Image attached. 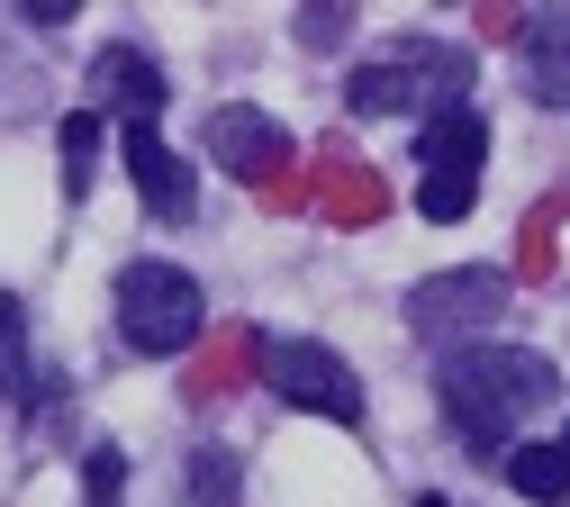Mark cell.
Here are the masks:
<instances>
[{
	"mask_svg": "<svg viewBox=\"0 0 570 507\" xmlns=\"http://www.w3.org/2000/svg\"><path fill=\"white\" fill-rule=\"evenodd\" d=\"M435 390H444V417H453V435H462V454L498 462V454H508V435H517L534 408L561 399V372H552L543 353H525V344L462 335V344L435 353Z\"/></svg>",
	"mask_w": 570,
	"mask_h": 507,
	"instance_id": "obj_1",
	"label": "cell"
},
{
	"mask_svg": "<svg viewBox=\"0 0 570 507\" xmlns=\"http://www.w3.org/2000/svg\"><path fill=\"white\" fill-rule=\"evenodd\" d=\"M480 164H489V118L480 109H435L416 127V217L462 227L480 208Z\"/></svg>",
	"mask_w": 570,
	"mask_h": 507,
	"instance_id": "obj_2",
	"label": "cell"
},
{
	"mask_svg": "<svg viewBox=\"0 0 570 507\" xmlns=\"http://www.w3.org/2000/svg\"><path fill=\"white\" fill-rule=\"evenodd\" d=\"M462 91H471V55L462 46H407V55H390V64H363L344 82V109L353 118H435V100L444 109H462Z\"/></svg>",
	"mask_w": 570,
	"mask_h": 507,
	"instance_id": "obj_3",
	"label": "cell"
},
{
	"mask_svg": "<svg viewBox=\"0 0 570 507\" xmlns=\"http://www.w3.org/2000/svg\"><path fill=\"white\" fill-rule=\"evenodd\" d=\"M199 326H208V300H199V281L181 263H127L118 272V335H127V353L173 362Z\"/></svg>",
	"mask_w": 570,
	"mask_h": 507,
	"instance_id": "obj_4",
	"label": "cell"
},
{
	"mask_svg": "<svg viewBox=\"0 0 570 507\" xmlns=\"http://www.w3.org/2000/svg\"><path fill=\"white\" fill-rule=\"evenodd\" d=\"M263 381L291 399V408H308V417H326V426H363V372L335 353V344H317V335H263Z\"/></svg>",
	"mask_w": 570,
	"mask_h": 507,
	"instance_id": "obj_5",
	"label": "cell"
},
{
	"mask_svg": "<svg viewBox=\"0 0 570 507\" xmlns=\"http://www.w3.org/2000/svg\"><path fill=\"white\" fill-rule=\"evenodd\" d=\"M498 318H508V272L498 263H453V272H435V281H416L407 290V326L416 335H489Z\"/></svg>",
	"mask_w": 570,
	"mask_h": 507,
	"instance_id": "obj_6",
	"label": "cell"
},
{
	"mask_svg": "<svg viewBox=\"0 0 570 507\" xmlns=\"http://www.w3.org/2000/svg\"><path fill=\"white\" fill-rule=\"evenodd\" d=\"M208 155H218V173H236V182H272L281 164H291V127L263 118L254 100H236V109L208 118Z\"/></svg>",
	"mask_w": 570,
	"mask_h": 507,
	"instance_id": "obj_7",
	"label": "cell"
},
{
	"mask_svg": "<svg viewBox=\"0 0 570 507\" xmlns=\"http://www.w3.org/2000/svg\"><path fill=\"white\" fill-rule=\"evenodd\" d=\"M127 182H136V199H146L164 227H181V217L199 208V182H190V164L164 145L155 118H136V127H127Z\"/></svg>",
	"mask_w": 570,
	"mask_h": 507,
	"instance_id": "obj_8",
	"label": "cell"
},
{
	"mask_svg": "<svg viewBox=\"0 0 570 507\" xmlns=\"http://www.w3.org/2000/svg\"><path fill=\"white\" fill-rule=\"evenodd\" d=\"M517 72H525V100H543V109H570V0H543V10L525 19Z\"/></svg>",
	"mask_w": 570,
	"mask_h": 507,
	"instance_id": "obj_9",
	"label": "cell"
},
{
	"mask_svg": "<svg viewBox=\"0 0 570 507\" xmlns=\"http://www.w3.org/2000/svg\"><path fill=\"white\" fill-rule=\"evenodd\" d=\"M164 64L146 55V46H100V64H91V100H109L127 127L136 118H164Z\"/></svg>",
	"mask_w": 570,
	"mask_h": 507,
	"instance_id": "obj_10",
	"label": "cell"
},
{
	"mask_svg": "<svg viewBox=\"0 0 570 507\" xmlns=\"http://www.w3.org/2000/svg\"><path fill=\"white\" fill-rule=\"evenodd\" d=\"M508 480H517L534 507H561V498H570V454H561V445H508Z\"/></svg>",
	"mask_w": 570,
	"mask_h": 507,
	"instance_id": "obj_11",
	"label": "cell"
},
{
	"mask_svg": "<svg viewBox=\"0 0 570 507\" xmlns=\"http://www.w3.org/2000/svg\"><path fill=\"white\" fill-rule=\"evenodd\" d=\"M55 164H63V199L91 191V164H100V109H73L55 127Z\"/></svg>",
	"mask_w": 570,
	"mask_h": 507,
	"instance_id": "obj_12",
	"label": "cell"
},
{
	"mask_svg": "<svg viewBox=\"0 0 570 507\" xmlns=\"http://www.w3.org/2000/svg\"><path fill=\"white\" fill-rule=\"evenodd\" d=\"M190 507H245V462L227 445H199L190 454Z\"/></svg>",
	"mask_w": 570,
	"mask_h": 507,
	"instance_id": "obj_13",
	"label": "cell"
},
{
	"mask_svg": "<svg viewBox=\"0 0 570 507\" xmlns=\"http://www.w3.org/2000/svg\"><path fill=\"white\" fill-rule=\"evenodd\" d=\"M37 390V362H28V318H19V300L0 290V408L10 399H28Z\"/></svg>",
	"mask_w": 570,
	"mask_h": 507,
	"instance_id": "obj_14",
	"label": "cell"
},
{
	"mask_svg": "<svg viewBox=\"0 0 570 507\" xmlns=\"http://www.w3.org/2000/svg\"><path fill=\"white\" fill-rule=\"evenodd\" d=\"M118 480H127V454H118V445H91V454H82V498H91V507H118Z\"/></svg>",
	"mask_w": 570,
	"mask_h": 507,
	"instance_id": "obj_15",
	"label": "cell"
},
{
	"mask_svg": "<svg viewBox=\"0 0 570 507\" xmlns=\"http://www.w3.org/2000/svg\"><path fill=\"white\" fill-rule=\"evenodd\" d=\"M344 19H353V0H308V10H299V37H308V46H335Z\"/></svg>",
	"mask_w": 570,
	"mask_h": 507,
	"instance_id": "obj_16",
	"label": "cell"
},
{
	"mask_svg": "<svg viewBox=\"0 0 570 507\" xmlns=\"http://www.w3.org/2000/svg\"><path fill=\"white\" fill-rule=\"evenodd\" d=\"M73 10H82V0H19V19H28V28H63Z\"/></svg>",
	"mask_w": 570,
	"mask_h": 507,
	"instance_id": "obj_17",
	"label": "cell"
},
{
	"mask_svg": "<svg viewBox=\"0 0 570 507\" xmlns=\"http://www.w3.org/2000/svg\"><path fill=\"white\" fill-rule=\"evenodd\" d=\"M416 507H444V498H416Z\"/></svg>",
	"mask_w": 570,
	"mask_h": 507,
	"instance_id": "obj_18",
	"label": "cell"
},
{
	"mask_svg": "<svg viewBox=\"0 0 570 507\" xmlns=\"http://www.w3.org/2000/svg\"><path fill=\"white\" fill-rule=\"evenodd\" d=\"M561 454H570V435H561Z\"/></svg>",
	"mask_w": 570,
	"mask_h": 507,
	"instance_id": "obj_19",
	"label": "cell"
}]
</instances>
